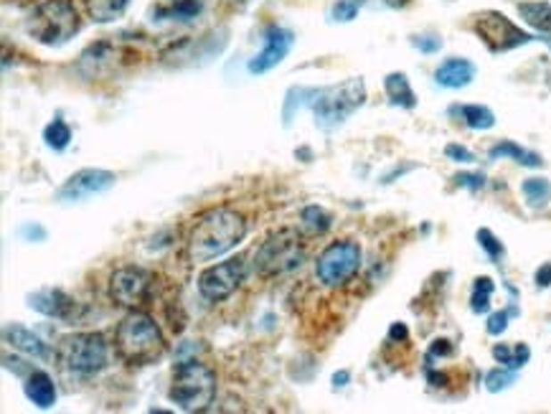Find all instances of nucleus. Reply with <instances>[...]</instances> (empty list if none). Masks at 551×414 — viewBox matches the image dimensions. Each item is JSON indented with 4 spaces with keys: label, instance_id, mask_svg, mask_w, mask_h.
I'll list each match as a JSON object with an SVG mask.
<instances>
[{
    "label": "nucleus",
    "instance_id": "f257e3e1",
    "mask_svg": "<svg viewBox=\"0 0 551 414\" xmlns=\"http://www.w3.org/2000/svg\"><path fill=\"white\" fill-rule=\"evenodd\" d=\"M366 102V84L361 77H353L333 87H292L284 100V125L295 115V110L310 107L317 128L333 130Z\"/></svg>",
    "mask_w": 551,
    "mask_h": 414
},
{
    "label": "nucleus",
    "instance_id": "f03ea898",
    "mask_svg": "<svg viewBox=\"0 0 551 414\" xmlns=\"http://www.w3.org/2000/svg\"><path fill=\"white\" fill-rule=\"evenodd\" d=\"M247 236V219L226 206L209 209L193 221L188 234V260L206 265L234 249Z\"/></svg>",
    "mask_w": 551,
    "mask_h": 414
},
{
    "label": "nucleus",
    "instance_id": "7ed1b4c3",
    "mask_svg": "<svg viewBox=\"0 0 551 414\" xmlns=\"http://www.w3.org/2000/svg\"><path fill=\"white\" fill-rule=\"evenodd\" d=\"M115 348L125 364L148 366L155 364L166 353V338L151 315L133 310L118 326Z\"/></svg>",
    "mask_w": 551,
    "mask_h": 414
},
{
    "label": "nucleus",
    "instance_id": "20e7f679",
    "mask_svg": "<svg viewBox=\"0 0 551 414\" xmlns=\"http://www.w3.org/2000/svg\"><path fill=\"white\" fill-rule=\"evenodd\" d=\"M168 397L184 412H203L217 399V374L196 359L181 361L173 371Z\"/></svg>",
    "mask_w": 551,
    "mask_h": 414
},
{
    "label": "nucleus",
    "instance_id": "39448f33",
    "mask_svg": "<svg viewBox=\"0 0 551 414\" xmlns=\"http://www.w3.org/2000/svg\"><path fill=\"white\" fill-rule=\"evenodd\" d=\"M82 21L71 0H44L26 21V31L44 46H62L79 31Z\"/></svg>",
    "mask_w": 551,
    "mask_h": 414
},
{
    "label": "nucleus",
    "instance_id": "423d86ee",
    "mask_svg": "<svg viewBox=\"0 0 551 414\" xmlns=\"http://www.w3.org/2000/svg\"><path fill=\"white\" fill-rule=\"evenodd\" d=\"M305 262V242L295 229H280L254 252V269L259 277H280Z\"/></svg>",
    "mask_w": 551,
    "mask_h": 414
},
{
    "label": "nucleus",
    "instance_id": "0eeeda50",
    "mask_svg": "<svg viewBox=\"0 0 551 414\" xmlns=\"http://www.w3.org/2000/svg\"><path fill=\"white\" fill-rule=\"evenodd\" d=\"M56 356L69 374L92 377L110 361V344L102 333H71L62 338Z\"/></svg>",
    "mask_w": 551,
    "mask_h": 414
},
{
    "label": "nucleus",
    "instance_id": "6e6552de",
    "mask_svg": "<svg viewBox=\"0 0 551 414\" xmlns=\"http://www.w3.org/2000/svg\"><path fill=\"white\" fill-rule=\"evenodd\" d=\"M361 269V247L353 239H341L323 249L316 262V277L325 287H343Z\"/></svg>",
    "mask_w": 551,
    "mask_h": 414
},
{
    "label": "nucleus",
    "instance_id": "1a4fd4ad",
    "mask_svg": "<svg viewBox=\"0 0 551 414\" xmlns=\"http://www.w3.org/2000/svg\"><path fill=\"white\" fill-rule=\"evenodd\" d=\"M473 31L478 34V38H481L493 54L518 49V46H523V44L536 41V36L521 31L511 18H506L503 13H498V11L478 13L475 21H473Z\"/></svg>",
    "mask_w": 551,
    "mask_h": 414
},
{
    "label": "nucleus",
    "instance_id": "9d476101",
    "mask_svg": "<svg viewBox=\"0 0 551 414\" xmlns=\"http://www.w3.org/2000/svg\"><path fill=\"white\" fill-rule=\"evenodd\" d=\"M155 275L143 267H119L110 277V295L122 308H143L152 298Z\"/></svg>",
    "mask_w": 551,
    "mask_h": 414
},
{
    "label": "nucleus",
    "instance_id": "9b49d317",
    "mask_svg": "<svg viewBox=\"0 0 551 414\" xmlns=\"http://www.w3.org/2000/svg\"><path fill=\"white\" fill-rule=\"evenodd\" d=\"M247 277V265L242 257L218 262L214 267H206L199 275V293L201 298L209 302H221V300L232 298L236 290L242 287V282Z\"/></svg>",
    "mask_w": 551,
    "mask_h": 414
},
{
    "label": "nucleus",
    "instance_id": "f8f14e48",
    "mask_svg": "<svg viewBox=\"0 0 551 414\" xmlns=\"http://www.w3.org/2000/svg\"><path fill=\"white\" fill-rule=\"evenodd\" d=\"M118 183V176L102 168H82L79 173H74L62 188H59V201L64 203H77V201L89 199L110 191Z\"/></svg>",
    "mask_w": 551,
    "mask_h": 414
},
{
    "label": "nucleus",
    "instance_id": "ddd939ff",
    "mask_svg": "<svg viewBox=\"0 0 551 414\" xmlns=\"http://www.w3.org/2000/svg\"><path fill=\"white\" fill-rule=\"evenodd\" d=\"M295 44V34L280 29V26H272L265 34V49L259 51L254 59L250 62V74H265L269 69H275L277 64H283V59L290 54Z\"/></svg>",
    "mask_w": 551,
    "mask_h": 414
},
{
    "label": "nucleus",
    "instance_id": "4468645a",
    "mask_svg": "<svg viewBox=\"0 0 551 414\" xmlns=\"http://www.w3.org/2000/svg\"><path fill=\"white\" fill-rule=\"evenodd\" d=\"M29 308L46 318L71 320L77 315V300L69 298L59 287H44V290H36L34 295H29Z\"/></svg>",
    "mask_w": 551,
    "mask_h": 414
},
{
    "label": "nucleus",
    "instance_id": "2eb2a0df",
    "mask_svg": "<svg viewBox=\"0 0 551 414\" xmlns=\"http://www.w3.org/2000/svg\"><path fill=\"white\" fill-rule=\"evenodd\" d=\"M434 79L440 87H448V89H463L475 79V64L468 59H460V56H452L448 62H442L437 71H434Z\"/></svg>",
    "mask_w": 551,
    "mask_h": 414
},
{
    "label": "nucleus",
    "instance_id": "dca6fc26",
    "mask_svg": "<svg viewBox=\"0 0 551 414\" xmlns=\"http://www.w3.org/2000/svg\"><path fill=\"white\" fill-rule=\"evenodd\" d=\"M3 338H5L8 346L18 348V351H23V353H29V356H36V359H46V356H49L46 344H44L34 331H29V328H23V326H18V323L5 326V328H3Z\"/></svg>",
    "mask_w": 551,
    "mask_h": 414
},
{
    "label": "nucleus",
    "instance_id": "f3484780",
    "mask_svg": "<svg viewBox=\"0 0 551 414\" xmlns=\"http://www.w3.org/2000/svg\"><path fill=\"white\" fill-rule=\"evenodd\" d=\"M26 397L34 402L38 410H49L56 404V386L46 371H31V377L26 381Z\"/></svg>",
    "mask_w": 551,
    "mask_h": 414
},
{
    "label": "nucleus",
    "instance_id": "a211bd4d",
    "mask_svg": "<svg viewBox=\"0 0 551 414\" xmlns=\"http://www.w3.org/2000/svg\"><path fill=\"white\" fill-rule=\"evenodd\" d=\"M386 95H389V102L397 104V107H404V110H415L417 107V95L412 89V84L407 79V74L401 71H394L384 79Z\"/></svg>",
    "mask_w": 551,
    "mask_h": 414
},
{
    "label": "nucleus",
    "instance_id": "6ab92c4d",
    "mask_svg": "<svg viewBox=\"0 0 551 414\" xmlns=\"http://www.w3.org/2000/svg\"><path fill=\"white\" fill-rule=\"evenodd\" d=\"M518 16L523 18L539 34L551 36V3L547 0H529L518 3Z\"/></svg>",
    "mask_w": 551,
    "mask_h": 414
},
{
    "label": "nucleus",
    "instance_id": "aec40b11",
    "mask_svg": "<svg viewBox=\"0 0 551 414\" xmlns=\"http://www.w3.org/2000/svg\"><path fill=\"white\" fill-rule=\"evenodd\" d=\"M490 158L493 161H498V158H514L516 163H521V166L526 168H541V155H536V153H531V150L521 148V145H516L514 140H503V143H498V145H493L490 148Z\"/></svg>",
    "mask_w": 551,
    "mask_h": 414
},
{
    "label": "nucleus",
    "instance_id": "412c9836",
    "mask_svg": "<svg viewBox=\"0 0 551 414\" xmlns=\"http://www.w3.org/2000/svg\"><path fill=\"white\" fill-rule=\"evenodd\" d=\"M130 0H86V13L95 23H110L125 13Z\"/></svg>",
    "mask_w": 551,
    "mask_h": 414
},
{
    "label": "nucleus",
    "instance_id": "4be33fe9",
    "mask_svg": "<svg viewBox=\"0 0 551 414\" xmlns=\"http://www.w3.org/2000/svg\"><path fill=\"white\" fill-rule=\"evenodd\" d=\"M331 224H333V219H331V214H328L325 209H320V206H308V209H302L300 229L308 234V236H320V234H325L331 229Z\"/></svg>",
    "mask_w": 551,
    "mask_h": 414
},
{
    "label": "nucleus",
    "instance_id": "5701e85b",
    "mask_svg": "<svg viewBox=\"0 0 551 414\" xmlns=\"http://www.w3.org/2000/svg\"><path fill=\"white\" fill-rule=\"evenodd\" d=\"M452 112H457V115L463 117L465 125L473 128V130H490L496 125V115L488 107H483V104H463V107H455Z\"/></svg>",
    "mask_w": 551,
    "mask_h": 414
},
{
    "label": "nucleus",
    "instance_id": "b1692460",
    "mask_svg": "<svg viewBox=\"0 0 551 414\" xmlns=\"http://www.w3.org/2000/svg\"><path fill=\"white\" fill-rule=\"evenodd\" d=\"M493 359L501 366H506V368L518 371L521 366H526V361L531 359V351H529L526 344H516L514 348L506 346V344H498V346L493 348Z\"/></svg>",
    "mask_w": 551,
    "mask_h": 414
},
{
    "label": "nucleus",
    "instance_id": "393cba45",
    "mask_svg": "<svg viewBox=\"0 0 551 414\" xmlns=\"http://www.w3.org/2000/svg\"><path fill=\"white\" fill-rule=\"evenodd\" d=\"M201 11L199 0H170L168 5L155 8V16L158 18H170V21H188V18H196Z\"/></svg>",
    "mask_w": 551,
    "mask_h": 414
},
{
    "label": "nucleus",
    "instance_id": "a878e982",
    "mask_svg": "<svg viewBox=\"0 0 551 414\" xmlns=\"http://www.w3.org/2000/svg\"><path fill=\"white\" fill-rule=\"evenodd\" d=\"M521 191L531 209H544L551 201V183L547 178H526Z\"/></svg>",
    "mask_w": 551,
    "mask_h": 414
},
{
    "label": "nucleus",
    "instance_id": "bb28decb",
    "mask_svg": "<svg viewBox=\"0 0 551 414\" xmlns=\"http://www.w3.org/2000/svg\"><path fill=\"white\" fill-rule=\"evenodd\" d=\"M496 285L490 277H478L473 285V295H470V308L473 313H485L490 308V295H493Z\"/></svg>",
    "mask_w": 551,
    "mask_h": 414
},
{
    "label": "nucleus",
    "instance_id": "cd10ccee",
    "mask_svg": "<svg viewBox=\"0 0 551 414\" xmlns=\"http://www.w3.org/2000/svg\"><path fill=\"white\" fill-rule=\"evenodd\" d=\"M44 140L51 150H64L71 140V130L64 120H53L49 128L44 130Z\"/></svg>",
    "mask_w": 551,
    "mask_h": 414
},
{
    "label": "nucleus",
    "instance_id": "c85d7f7f",
    "mask_svg": "<svg viewBox=\"0 0 551 414\" xmlns=\"http://www.w3.org/2000/svg\"><path fill=\"white\" fill-rule=\"evenodd\" d=\"M514 379H516L514 368H506V366H501V368L488 371V377H485V386H488V392H501V389H506V386H511Z\"/></svg>",
    "mask_w": 551,
    "mask_h": 414
},
{
    "label": "nucleus",
    "instance_id": "c756f323",
    "mask_svg": "<svg viewBox=\"0 0 551 414\" xmlns=\"http://www.w3.org/2000/svg\"><path fill=\"white\" fill-rule=\"evenodd\" d=\"M478 244L485 249V254H488L493 262H498L503 257V252H506L501 242L496 239V234L490 232V229H481V232H478Z\"/></svg>",
    "mask_w": 551,
    "mask_h": 414
},
{
    "label": "nucleus",
    "instance_id": "7c9ffc66",
    "mask_svg": "<svg viewBox=\"0 0 551 414\" xmlns=\"http://www.w3.org/2000/svg\"><path fill=\"white\" fill-rule=\"evenodd\" d=\"M516 313V308H511V310H498V313H493L490 318H488V333L490 335H501L506 328H508V318Z\"/></svg>",
    "mask_w": 551,
    "mask_h": 414
},
{
    "label": "nucleus",
    "instance_id": "2f4dec72",
    "mask_svg": "<svg viewBox=\"0 0 551 414\" xmlns=\"http://www.w3.org/2000/svg\"><path fill=\"white\" fill-rule=\"evenodd\" d=\"M356 13H358V3H353V0H338L333 5V21H353L356 18Z\"/></svg>",
    "mask_w": 551,
    "mask_h": 414
},
{
    "label": "nucleus",
    "instance_id": "473e14b6",
    "mask_svg": "<svg viewBox=\"0 0 551 414\" xmlns=\"http://www.w3.org/2000/svg\"><path fill=\"white\" fill-rule=\"evenodd\" d=\"M455 183H457V186H468L473 191H481L485 186V176H481V173H457Z\"/></svg>",
    "mask_w": 551,
    "mask_h": 414
},
{
    "label": "nucleus",
    "instance_id": "72a5a7b5",
    "mask_svg": "<svg viewBox=\"0 0 551 414\" xmlns=\"http://www.w3.org/2000/svg\"><path fill=\"white\" fill-rule=\"evenodd\" d=\"M412 44H415L419 51H424V54H434V51L442 49V41H440L437 36H417Z\"/></svg>",
    "mask_w": 551,
    "mask_h": 414
},
{
    "label": "nucleus",
    "instance_id": "f704fd0d",
    "mask_svg": "<svg viewBox=\"0 0 551 414\" xmlns=\"http://www.w3.org/2000/svg\"><path fill=\"white\" fill-rule=\"evenodd\" d=\"M445 155L452 158V161H457V163H473V161H475V155H473L468 148H463V145H448Z\"/></svg>",
    "mask_w": 551,
    "mask_h": 414
},
{
    "label": "nucleus",
    "instance_id": "c9c22d12",
    "mask_svg": "<svg viewBox=\"0 0 551 414\" xmlns=\"http://www.w3.org/2000/svg\"><path fill=\"white\" fill-rule=\"evenodd\" d=\"M21 236L29 239V242H46V229L38 227V224H23L21 227Z\"/></svg>",
    "mask_w": 551,
    "mask_h": 414
},
{
    "label": "nucleus",
    "instance_id": "e433bc0d",
    "mask_svg": "<svg viewBox=\"0 0 551 414\" xmlns=\"http://www.w3.org/2000/svg\"><path fill=\"white\" fill-rule=\"evenodd\" d=\"M536 285H539V287H549V285H551V262H547V265H541L539 269H536Z\"/></svg>",
    "mask_w": 551,
    "mask_h": 414
},
{
    "label": "nucleus",
    "instance_id": "4c0bfd02",
    "mask_svg": "<svg viewBox=\"0 0 551 414\" xmlns=\"http://www.w3.org/2000/svg\"><path fill=\"white\" fill-rule=\"evenodd\" d=\"M452 346L450 341H434L432 348H430V356H450Z\"/></svg>",
    "mask_w": 551,
    "mask_h": 414
},
{
    "label": "nucleus",
    "instance_id": "58836bf2",
    "mask_svg": "<svg viewBox=\"0 0 551 414\" xmlns=\"http://www.w3.org/2000/svg\"><path fill=\"white\" fill-rule=\"evenodd\" d=\"M407 326L404 323H394L391 326V331H389V341H407Z\"/></svg>",
    "mask_w": 551,
    "mask_h": 414
},
{
    "label": "nucleus",
    "instance_id": "ea45409f",
    "mask_svg": "<svg viewBox=\"0 0 551 414\" xmlns=\"http://www.w3.org/2000/svg\"><path fill=\"white\" fill-rule=\"evenodd\" d=\"M349 379H351V374H349V371H338V374L333 377V384L335 386H346Z\"/></svg>",
    "mask_w": 551,
    "mask_h": 414
},
{
    "label": "nucleus",
    "instance_id": "a19ab883",
    "mask_svg": "<svg viewBox=\"0 0 551 414\" xmlns=\"http://www.w3.org/2000/svg\"><path fill=\"white\" fill-rule=\"evenodd\" d=\"M386 3H389L391 8H404V5H407L409 0H386Z\"/></svg>",
    "mask_w": 551,
    "mask_h": 414
}]
</instances>
